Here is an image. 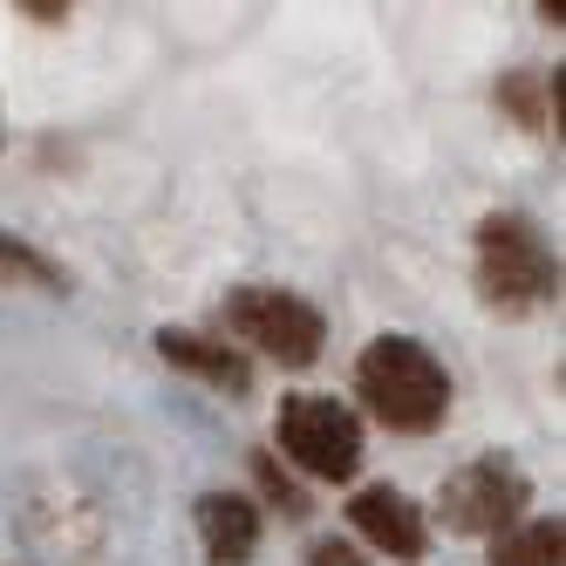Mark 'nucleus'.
<instances>
[{
    "instance_id": "nucleus-13",
    "label": "nucleus",
    "mask_w": 566,
    "mask_h": 566,
    "mask_svg": "<svg viewBox=\"0 0 566 566\" xmlns=\"http://www.w3.org/2000/svg\"><path fill=\"white\" fill-rule=\"evenodd\" d=\"M307 566H369V559H361L348 539H314L307 546Z\"/></svg>"
},
{
    "instance_id": "nucleus-12",
    "label": "nucleus",
    "mask_w": 566,
    "mask_h": 566,
    "mask_svg": "<svg viewBox=\"0 0 566 566\" xmlns=\"http://www.w3.org/2000/svg\"><path fill=\"white\" fill-rule=\"evenodd\" d=\"M539 90H546L539 75H512V83L499 90V103H505V109H518V124H546V103H539Z\"/></svg>"
},
{
    "instance_id": "nucleus-14",
    "label": "nucleus",
    "mask_w": 566,
    "mask_h": 566,
    "mask_svg": "<svg viewBox=\"0 0 566 566\" xmlns=\"http://www.w3.org/2000/svg\"><path fill=\"white\" fill-rule=\"evenodd\" d=\"M21 14H34V21H69V0H28Z\"/></svg>"
},
{
    "instance_id": "nucleus-8",
    "label": "nucleus",
    "mask_w": 566,
    "mask_h": 566,
    "mask_svg": "<svg viewBox=\"0 0 566 566\" xmlns=\"http://www.w3.org/2000/svg\"><path fill=\"white\" fill-rule=\"evenodd\" d=\"M198 533H206L212 566H247L260 553V505L247 492H206L198 499Z\"/></svg>"
},
{
    "instance_id": "nucleus-2",
    "label": "nucleus",
    "mask_w": 566,
    "mask_h": 566,
    "mask_svg": "<svg viewBox=\"0 0 566 566\" xmlns=\"http://www.w3.org/2000/svg\"><path fill=\"white\" fill-rule=\"evenodd\" d=\"M478 287L492 307H533L559 294V260L525 212H492L478 226Z\"/></svg>"
},
{
    "instance_id": "nucleus-11",
    "label": "nucleus",
    "mask_w": 566,
    "mask_h": 566,
    "mask_svg": "<svg viewBox=\"0 0 566 566\" xmlns=\"http://www.w3.org/2000/svg\"><path fill=\"white\" fill-rule=\"evenodd\" d=\"M253 478H260V492H266V505H280V518H307V492L273 464V451H260L253 458Z\"/></svg>"
},
{
    "instance_id": "nucleus-7",
    "label": "nucleus",
    "mask_w": 566,
    "mask_h": 566,
    "mask_svg": "<svg viewBox=\"0 0 566 566\" xmlns=\"http://www.w3.org/2000/svg\"><path fill=\"white\" fill-rule=\"evenodd\" d=\"M157 355H165L171 369L226 389V396H253V361H247V348H232V342L191 335V328H165V335H157Z\"/></svg>"
},
{
    "instance_id": "nucleus-1",
    "label": "nucleus",
    "mask_w": 566,
    "mask_h": 566,
    "mask_svg": "<svg viewBox=\"0 0 566 566\" xmlns=\"http://www.w3.org/2000/svg\"><path fill=\"white\" fill-rule=\"evenodd\" d=\"M355 396L382 430L430 437L451 417V369H443L417 335H376L355 361Z\"/></svg>"
},
{
    "instance_id": "nucleus-3",
    "label": "nucleus",
    "mask_w": 566,
    "mask_h": 566,
    "mask_svg": "<svg viewBox=\"0 0 566 566\" xmlns=\"http://www.w3.org/2000/svg\"><path fill=\"white\" fill-rule=\"evenodd\" d=\"M226 328L239 342H253L266 361H280V369H307V361H321V342H328L321 307L287 294V287H232L226 294Z\"/></svg>"
},
{
    "instance_id": "nucleus-4",
    "label": "nucleus",
    "mask_w": 566,
    "mask_h": 566,
    "mask_svg": "<svg viewBox=\"0 0 566 566\" xmlns=\"http://www.w3.org/2000/svg\"><path fill=\"white\" fill-rule=\"evenodd\" d=\"M273 437L287 451V464L321 478V484H348L361 471V417L335 396H287Z\"/></svg>"
},
{
    "instance_id": "nucleus-6",
    "label": "nucleus",
    "mask_w": 566,
    "mask_h": 566,
    "mask_svg": "<svg viewBox=\"0 0 566 566\" xmlns=\"http://www.w3.org/2000/svg\"><path fill=\"white\" fill-rule=\"evenodd\" d=\"M348 525L361 533V546H376L382 559L417 566L430 553V518L410 492H396V484H361L348 499Z\"/></svg>"
},
{
    "instance_id": "nucleus-9",
    "label": "nucleus",
    "mask_w": 566,
    "mask_h": 566,
    "mask_svg": "<svg viewBox=\"0 0 566 566\" xmlns=\"http://www.w3.org/2000/svg\"><path fill=\"white\" fill-rule=\"evenodd\" d=\"M492 566H566V525L559 518H525L492 539Z\"/></svg>"
},
{
    "instance_id": "nucleus-5",
    "label": "nucleus",
    "mask_w": 566,
    "mask_h": 566,
    "mask_svg": "<svg viewBox=\"0 0 566 566\" xmlns=\"http://www.w3.org/2000/svg\"><path fill=\"white\" fill-rule=\"evenodd\" d=\"M525 505H533V484H525V471L512 458H471L464 471L443 478V492H437L443 525H451V533H471V539L512 533Z\"/></svg>"
},
{
    "instance_id": "nucleus-10",
    "label": "nucleus",
    "mask_w": 566,
    "mask_h": 566,
    "mask_svg": "<svg viewBox=\"0 0 566 566\" xmlns=\"http://www.w3.org/2000/svg\"><path fill=\"white\" fill-rule=\"evenodd\" d=\"M0 280H14V287H42V294H69V273L49 253H34L28 239H14V232H0Z\"/></svg>"
}]
</instances>
